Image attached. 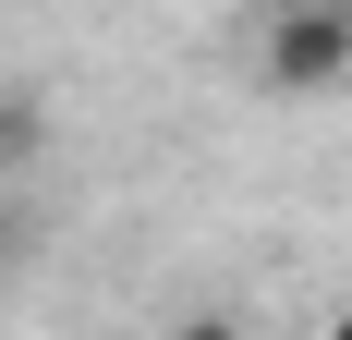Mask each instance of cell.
<instances>
[{"label":"cell","mask_w":352,"mask_h":340,"mask_svg":"<svg viewBox=\"0 0 352 340\" xmlns=\"http://www.w3.org/2000/svg\"><path fill=\"white\" fill-rule=\"evenodd\" d=\"M255 73H267L280 98H328V85H352V25L316 12V0H292L280 25L255 36Z\"/></svg>","instance_id":"1"},{"label":"cell","mask_w":352,"mask_h":340,"mask_svg":"<svg viewBox=\"0 0 352 340\" xmlns=\"http://www.w3.org/2000/svg\"><path fill=\"white\" fill-rule=\"evenodd\" d=\"M36 134H49V122H36V98H0V158H36Z\"/></svg>","instance_id":"2"},{"label":"cell","mask_w":352,"mask_h":340,"mask_svg":"<svg viewBox=\"0 0 352 340\" xmlns=\"http://www.w3.org/2000/svg\"><path fill=\"white\" fill-rule=\"evenodd\" d=\"M170 340H243V316H182Z\"/></svg>","instance_id":"3"},{"label":"cell","mask_w":352,"mask_h":340,"mask_svg":"<svg viewBox=\"0 0 352 340\" xmlns=\"http://www.w3.org/2000/svg\"><path fill=\"white\" fill-rule=\"evenodd\" d=\"M328 340H352V304H340V316H328Z\"/></svg>","instance_id":"4"},{"label":"cell","mask_w":352,"mask_h":340,"mask_svg":"<svg viewBox=\"0 0 352 340\" xmlns=\"http://www.w3.org/2000/svg\"><path fill=\"white\" fill-rule=\"evenodd\" d=\"M316 12H340V25H352V0H316Z\"/></svg>","instance_id":"5"}]
</instances>
